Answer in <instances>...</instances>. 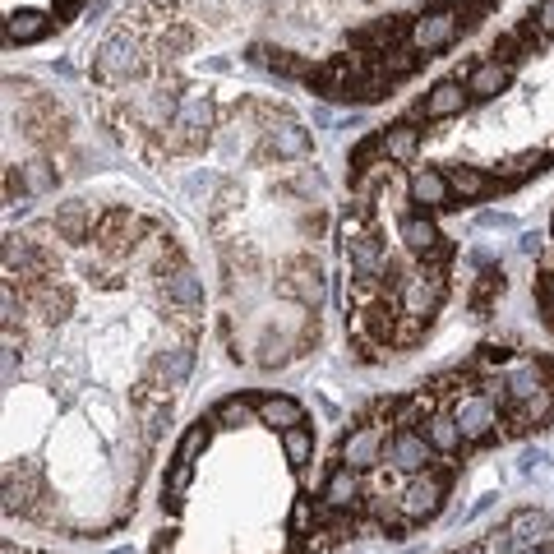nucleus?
Instances as JSON below:
<instances>
[{"label": "nucleus", "instance_id": "473e14b6", "mask_svg": "<svg viewBox=\"0 0 554 554\" xmlns=\"http://www.w3.org/2000/svg\"><path fill=\"white\" fill-rule=\"evenodd\" d=\"M208 421H199V425H190L185 430V439H181V448H176V462H194L199 458V448H208Z\"/></svg>", "mask_w": 554, "mask_h": 554}, {"label": "nucleus", "instance_id": "2eb2a0df", "mask_svg": "<svg viewBox=\"0 0 554 554\" xmlns=\"http://www.w3.org/2000/svg\"><path fill=\"white\" fill-rule=\"evenodd\" d=\"M462 102H467V84H462V79H439V84L425 93L421 116L425 121H448V116L462 111Z\"/></svg>", "mask_w": 554, "mask_h": 554}, {"label": "nucleus", "instance_id": "20e7f679", "mask_svg": "<svg viewBox=\"0 0 554 554\" xmlns=\"http://www.w3.org/2000/svg\"><path fill=\"white\" fill-rule=\"evenodd\" d=\"M467 28V19H462L453 5H439V10H430V14H421V19H411V33H407V42H411V51H421V56H430V51H444L453 37Z\"/></svg>", "mask_w": 554, "mask_h": 554}, {"label": "nucleus", "instance_id": "4468645a", "mask_svg": "<svg viewBox=\"0 0 554 554\" xmlns=\"http://www.w3.org/2000/svg\"><path fill=\"white\" fill-rule=\"evenodd\" d=\"M411 204H421V213H434V208H448L453 204V185H448L444 171L421 167L411 176Z\"/></svg>", "mask_w": 554, "mask_h": 554}, {"label": "nucleus", "instance_id": "f03ea898", "mask_svg": "<svg viewBox=\"0 0 554 554\" xmlns=\"http://www.w3.org/2000/svg\"><path fill=\"white\" fill-rule=\"evenodd\" d=\"M444 296H448L444 264H439V259H421V268L407 273V282H402L398 305H402V314H411V319H430V314L444 305Z\"/></svg>", "mask_w": 554, "mask_h": 554}, {"label": "nucleus", "instance_id": "1a4fd4ad", "mask_svg": "<svg viewBox=\"0 0 554 554\" xmlns=\"http://www.w3.org/2000/svg\"><path fill=\"white\" fill-rule=\"evenodd\" d=\"M384 448H388V425L365 421V425H356V430L342 439V462L356 467V471L379 467V462H384Z\"/></svg>", "mask_w": 554, "mask_h": 554}, {"label": "nucleus", "instance_id": "2f4dec72", "mask_svg": "<svg viewBox=\"0 0 554 554\" xmlns=\"http://www.w3.org/2000/svg\"><path fill=\"white\" fill-rule=\"evenodd\" d=\"M190 481H194V462H176L171 467V476H167V490H162V504L176 513L181 508V499H185V490H190Z\"/></svg>", "mask_w": 554, "mask_h": 554}, {"label": "nucleus", "instance_id": "dca6fc26", "mask_svg": "<svg viewBox=\"0 0 554 554\" xmlns=\"http://www.w3.org/2000/svg\"><path fill=\"white\" fill-rule=\"evenodd\" d=\"M324 504H328V508H338V513H351V508L361 504V481H356V467L338 462V467L328 471V481H324Z\"/></svg>", "mask_w": 554, "mask_h": 554}, {"label": "nucleus", "instance_id": "393cba45", "mask_svg": "<svg viewBox=\"0 0 554 554\" xmlns=\"http://www.w3.org/2000/svg\"><path fill=\"white\" fill-rule=\"evenodd\" d=\"M425 439H430L434 453H458L467 439H462L458 421H453V411H434L430 421H425Z\"/></svg>", "mask_w": 554, "mask_h": 554}, {"label": "nucleus", "instance_id": "c85d7f7f", "mask_svg": "<svg viewBox=\"0 0 554 554\" xmlns=\"http://www.w3.org/2000/svg\"><path fill=\"white\" fill-rule=\"evenodd\" d=\"M494 296H504V273H499V268L481 273V282H476V291H471V310H476V319H485V314H490Z\"/></svg>", "mask_w": 554, "mask_h": 554}, {"label": "nucleus", "instance_id": "412c9836", "mask_svg": "<svg viewBox=\"0 0 554 554\" xmlns=\"http://www.w3.org/2000/svg\"><path fill=\"white\" fill-rule=\"evenodd\" d=\"M28 301H33V310L47 319V324H61L65 314H70V287H61L56 277L51 282H37L33 291H28Z\"/></svg>", "mask_w": 554, "mask_h": 554}, {"label": "nucleus", "instance_id": "c9c22d12", "mask_svg": "<svg viewBox=\"0 0 554 554\" xmlns=\"http://www.w3.org/2000/svg\"><path fill=\"white\" fill-rule=\"evenodd\" d=\"M310 522H314V504L310 499H296V508H291V531H296V536H305V531H310Z\"/></svg>", "mask_w": 554, "mask_h": 554}, {"label": "nucleus", "instance_id": "f3484780", "mask_svg": "<svg viewBox=\"0 0 554 554\" xmlns=\"http://www.w3.org/2000/svg\"><path fill=\"white\" fill-rule=\"evenodd\" d=\"M508 79H513V65H504V61H476V65L467 70V97L485 102V97L504 93Z\"/></svg>", "mask_w": 554, "mask_h": 554}, {"label": "nucleus", "instance_id": "a19ab883", "mask_svg": "<svg viewBox=\"0 0 554 554\" xmlns=\"http://www.w3.org/2000/svg\"><path fill=\"white\" fill-rule=\"evenodd\" d=\"M458 554H485V545H467V550H458Z\"/></svg>", "mask_w": 554, "mask_h": 554}, {"label": "nucleus", "instance_id": "4be33fe9", "mask_svg": "<svg viewBox=\"0 0 554 554\" xmlns=\"http://www.w3.org/2000/svg\"><path fill=\"white\" fill-rule=\"evenodd\" d=\"M259 407V421L273 425V430H291V425H305V411L296 398H277V393H268V398L254 402Z\"/></svg>", "mask_w": 554, "mask_h": 554}, {"label": "nucleus", "instance_id": "6ab92c4d", "mask_svg": "<svg viewBox=\"0 0 554 554\" xmlns=\"http://www.w3.org/2000/svg\"><path fill=\"white\" fill-rule=\"evenodd\" d=\"M190 370H194L190 342H185V347H176V351H162V356H153V379H157V388H162V393L181 388L185 379H190Z\"/></svg>", "mask_w": 554, "mask_h": 554}, {"label": "nucleus", "instance_id": "f704fd0d", "mask_svg": "<svg viewBox=\"0 0 554 554\" xmlns=\"http://www.w3.org/2000/svg\"><path fill=\"white\" fill-rule=\"evenodd\" d=\"M545 167V153H522V157H513L508 162V171H504V185H518L522 176H531V171H541Z\"/></svg>", "mask_w": 554, "mask_h": 554}, {"label": "nucleus", "instance_id": "f257e3e1", "mask_svg": "<svg viewBox=\"0 0 554 554\" xmlns=\"http://www.w3.org/2000/svg\"><path fill=\"white\" fill-rule=\"evenodd\" d=\"M153 51H144V42L134 33H116L102 42V51L93 56V79L97 84H130V79H144L153 70Z\"/></svg>", "mask_w": 554, "mask_h": 554}, {"label": "nucleus", "instance_id": "72a5a7b5", "mask_svg": "<svg viewBox=\"0 0 554 554\" xmlns=\"http://www.w3.org/2000/svg\"><path fill=\"white\" fill-rule=\"evenodd\" d=\"M24 181H28V190H33V194H42V190H56V181H61V176H56V167H51V162H28Z\"/></svg>", "mask_w": 554, "mask_h": 554}, {"label": "nucleus", "instance_id": "6e6552de", "mask_svg": "<svg viewBox=\"0 0 554 554\" xmlns=\"http://www.w3.org/2000/svg\"><path fill=\"white\" fill-rule=\"evenodd\" d=\"M453 421H458V430H462L467 444H481V439L494 434V425H499V407H494L490 393H458V402H453Z\"/></svg>", "mask_w": 554, "mask_h": 554}, {"label": "nucleus", "instance_id": "9d476101", "mask_svg": "<svg viewBox=\"0 0 554 554\" xmlns=\"http://www.w3.org/2000/svg\"><path fill=\"white\" fill-rule=\"evenodd\" d=\"M398 241H402V250L416 254V259H444L448 254V245H444V236H439V227L430 222V213H402Z\"/></svg>", "mask_w": 554, "mask_h": 554}, {"label": "nucleus", "instance_id": "7c9ffc66", "mask_svg": "<svg viewBox=\"0 0 554 554\" xmlns=\"http://www.w3.org/2000/svg\"><path fill=\"white\" fill-rule=\"evenodd\" d=\"M254 416H259V407H254L250 398H227V402H217V425H227V430H241V425H250Z\"/></svg>", "mask_w": 554, "mask_h": 554}, {"label": "nucleus", "instance_id": "aec40b11", "mask_svg": "<svg viewBox=\"0 0 554 554\" xmlns=\"http://www.w3.org/2000/svg\"><path fill=\"white\" fill-rule=\"evenodd\" d=\"M448 176V185H453V194H458L462 204H471V199H485V194H494L499 190V181H494L490 171H481V167H448L444 171Z\"/></svg>", "mask_w": 554, "mask_h": 554}, {"label": "nucleus", "instance_id": "58836bf2", "mask_svg": "<svg viewBox=\"0 0 554 554\" xmlns=\"http://www.w3.org/2000/svg\"><path fill=\"white\" fill-rule=\"evenodd\" d=\"M541 310L554 319V273H545V277H541Z\"/></svg>", "mask_w": 554, "mask_h": 554}, {"label": "nucleus", "instance_id": "5701e85b", "mask_svg": "<svg viewBox=\"0 0 554 554\" xmlns=\"http://www.w3.org/2000/svg\"><path fill=\"white\" fill-rule=\"evenodd\" d=\"M51 33V14L42 10H14L10 19H5V42H37V37Z\"/></svg>", "mask_w": 554, "mask_h": 554}, {"label": "nucleus", "instance_id": "bb28decb", "mask_svg": "<svg viewBox=\"0 0 554 554\" xmlns=\"http://www.w3.org/2000/svg\"><path fill=\"white\" fill-rule=\"evenodd\" d=\"M254 61L268 65L273 74H282V79H310L314 65L310 61H296V51H273V47H254Z\"/></svg>", "mask_w": 554, "mask_h": 554}, {"label": "nucleus", "instance_id": "39448f33", "mask_svg": "<svg viewBox=\"0 0 554 554\" xmlns=\"http://www.w3.org/2000/svg\"><path fill=\"white\" fill-rule=\"evenodd\" d=\"M370 74V56H328L324 65H314L310 84L319 88L324 97H351L356 88H361V79Z\"/></svg>", "mask_w": 554, "mask_h": 554}, {"label": "nucleus", "instance_id": "ddd939ff", "mask_svg": "<svg viewBox=\"0 0 554 554\" xmlns=\"http://www.w3.org/2000/svg\"><path fill=\"white\" fill-rule=\"evenodd\" d=\"M97 222H102V217H97V208L84 204V199H70V204L56 208V236H61V241H70V245H84L88 236H93Z\"/></svg>", "mask_w": 554, "mask_h": 554}, {"label": "nucleus", "instance_id": "e433bc0d", "mask_svg": "<svg viewBox=\"0 0 554 554\" xmlns=\"http://www.w3.org/2000/svg\"><path fill=\"white\" fill-rule=\"evenodd\" d=\"M508 361H513L508 342H485L481 347V365H508Z\"/></svg>", "mask_w": 554, "mask_h": 554}, {"label": "nucleus", "instance_id": "ea45409f", "mask_svg": "<svg viewBox=\"0 0 554 554\" xmlns=\"http://www.w3.org/2000/svg\"><path fill=\"white\" fill-rule=\"evenodd\" d=\"M518 554H554V545H536V550H518Z\"/></svg>", "mask_w": 554, "mask_h": 554}, {"label": "nucleus", "instance_id": "4c0bfd02", "mask_svg": "<svg viewBox=\"0 0 554 554\" xmlns=\"http://www.w3.org/2000/svg\"><path fill=\"white\" fill-rule=\"evenodd\" d=\"M531 19H536V33H541V37H554V0H541Z\"/></svg>", "mask_w": 554, "mask_h": 554}, {"label": "nucleus", "instance_id": "9b49d317", "mask_svg": "<svg viewBox=\"0 0 554 554\" xmlns=\"http://www.w3.org/2000/svg\"><path fill=\"white\" fill-rule=\"evenodd\" d=\"M388 458H393V467L398 471H425L430 467V458H434V448H430V439H425V430H411V425H398V430L388 434V448H384Z\"/></svg>", "mask_w": 554, "mask_h": 554}, {"label": "nucleus", "instance_id": "37998d69", "mask_svg": "<svg viewBox=\"0 0 554 554\" xmlns=\"http://www.w3.org/2000/svg\"><path fill=\"white\" fill-rule=\"evenodd\" d=\"M0 554H24V550H14V545H0Z\"/></svg>", "mask_w": 554, "mask_h": 554}, {"label": "nucleus", "instance_id": "cd10ccee", "mask_svg": "<svg viewBox=\"0 0 554 554\" xmlns=\"http://www.w3.org/2000/svg\"><path fill=\"white\" fill-rule=\"evenodd\" d=\"M190 42H194V33H190L185 24H167L162 33L153 37V61L162 65V70H167V65L176 61V56H181V51L190 47Z\"/></svg>", "mask_w": 554, "mask_h": 554}, {"label": "nucleus", "instance_id": "c756f323", "mask_svg": "<svg viewBox=\"0 0 554 554\" xmlns=\"http://www.w3.org/2000/svg\"><path fill=\"white\" fill-rule=\"evenodd\" d=\"M282 448H287V462L291 467H305L314 453V434L310 425H291V430H282Z\"/></svg>", "mask_w": 554, "mask_h": 554}, {"label": "nucleus", "instance_id": "f8f14e48", "mask_svg": "<svg viewBox=\"0 0 554 554\" xmlns=\"http://www.w3.org/2000/svg\"><path fill=\"white\" fill-rule=\"evenodd\" d=\"M268 144L264 153L268 157H287V162H301L305 153H310V134H305V125H296L291 116H268Z\"/></svg>", "mask_w": 554, "mask_h": 554}, {"label": "nucleus", "instance_id": "79ce46f5", "mask_svg": "<svg viewBox=\"0 0 554 554\" xmlns=\"http://www.w3.org/2000/svg\"><path fill=\"white\" fill-rule=\"evenodd\" d=\"M56 5H61V10H74V5H79V0H56Z\"/></svg>", "mask_w": 554, "mask_h": 554}, {"label": "nucleus", "instance_id": "b1692460", "mask_svg": "<svg viewBox=\"0 0 554 554\" xmlns=\"http://www.w3.org/2000/svg\"><path fill=\"white\" fill-rule=\"evenodd\" d=\"M167 301H171V310H194V314L204 310V287H199V277L190 268L167 277Z\"/></svg>", "mask_w": 554, "mask_h": 554}, {"label": "nucleus", "instance_id": "7ed1b4c3", "mask_svg": "<svg viewBox=\"0 0 554 554\" xmlns=\"http://www.w3.org/2000/svg\"><path fill=\"white\" fill-rule=\"evenodd\" d=\"M444 494H448V471H416L407 481V490L398 494V513L407 522H425L439 513V504H444Z\"/></svg>", "mask_w": 554, "mask_h": 554}, {"label": "nucleus", "instance_id": "423d86ee", "mask_svg": "<svg viewBox=\"0 0 554 554\" xmlns=\"http://www.w3.org/2000/svg\"><path fill=\"white\" fill-rule=\"evenodd\" d=\"M208 125H213V102L204 93H185L176 116H171V148H199L208 139Z\"/></svg>", "mask_w": 554, "mask_h": 554}, {"label": "nucleus", "instance_id": "a878e982", "mask_svg": "<svg viewBox=\"0 0 554 554\" xmlns=\"http://www.w3.org/2000/svg\"><path fill=\"white\" fill-rule=\"evenodd\" d=\"M379 139H384V157H388V162H411V157H416V148H421V130H416L411 121L384 130Z\"/></svg>", "mask_w": 554, "mask_h": 554}, {"label": "nucleus", "instance_id": "a211bd4d", "mask_svg": "<svg viewBox=\"0 0 554 554\" xmlns=\"http://www.w3.org/2000/svg\"><path fill=\"white\" fill-rule=\"evenodd\" d=\"M545 536H550V518L536 508H518L504 522V545H545Z\"/></svg>", "mask_w": 554, "mask_h": 554}, {"label": "nucleus", "instance_id": "0eeeda50", "mask_svg": "<svg viewBox=\"0 0 554 554\" xmlns=\"http://www.w3.org/2000/svg\"><path fill=\"white\" fill-rule=\"evenodd\" d=\"M282 296H291V301L301 305H319L324 301V268H319V259H310V254H291L287 264H282Z\"/></svg>", "mask_w": 554, "mask_h": 554}]
</instances>
